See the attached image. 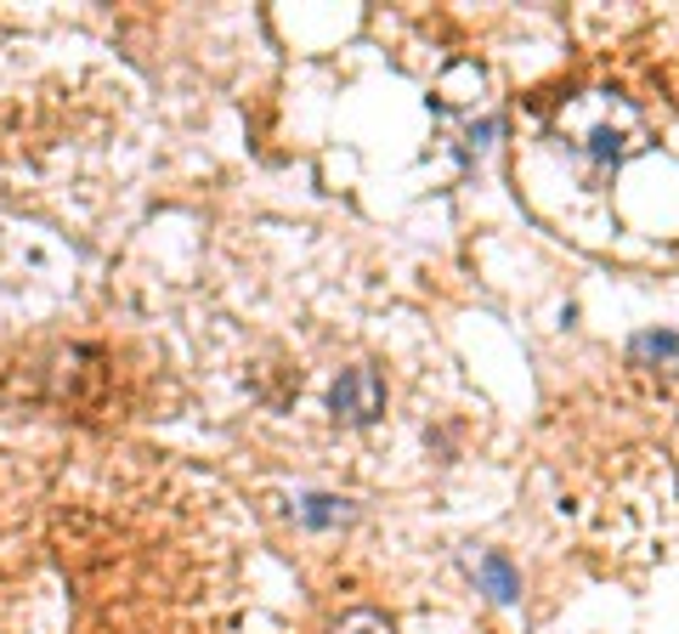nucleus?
Wrapping results in <instances>:
<instances>
[{"label": "nucleus", "mask_w": 679, "mask_h": 634, "mask_svg": "<svg viewBox=\"0 0 679 634\" xmlns=\"http://www.w3.org/2000/svg\"><path fill=\"white\" fill-rule=\"evenodd\" d=\"M334 634H396L380 612H352V618H340V629Z\"/></svg>", "instance_id": "5"}, {"label": "nucleus", "mask_w": 679, "mask_h": 634, "mask_svg": "<svg viewBox=\"0 0 679 634\" xmlns=\"http://www.w3.org/2000/svg\"><path fill=\"white\" fill-rule=\"evenodd\" d=\"M300 521L306 527H340V521H352V498H334V493H306L300 498Z\"/></svg>", "instance_id": "3"}, {"label": "nucleus", "mask_w": 679, "mask_h": 634, "mask_svg": "<svg viewBox=\"0 0 679 634\" xmlns=\"http://www.w3.org/2000/svg\"><path fill=\"white\" fill-rule=\"evenodd\" d=\"M475 584H482V595H493L498 607H516L521 600V573H516V561H509L504 550H487L482 561H475Z\"/></svg>", "instance_id": "2"}, {"label": "nucleus", "mask_w": 679, "mask_h": 634, "mask_svg": "<svg viewBox=\"0 0 679 634\" xmlns=\"http://www.w3.org/2000/svg\"><path fill=\"white\" fill-rule=\"evenodd\" d=\"M487 137H498V119H482V125L470 130V142H475V148H487Z\"/></svg>", "instance_id": "6"}, {"label": "nucleus", "mask_w": 679, "mask_h": 634, "mask_svg": "<svg viewBox=\"0 0 679 634\" xmlns=\"http://www.w3.org/2000/svg\"><path fill=\"white\" fill-rule=\"evenodd\" d=\"M329 408L334 419H346V425H373L385 414V380L373 374V369H340V380L329 385Z\"/></svg>", "instance_id": "1"}, {"label": "nucleus", "mask_w": 679, "mask_h": 634, "mask_svg": "<svg viewBox=\"0 0 679 634\" xmlns=\"http://www.w3.org/2000/svg\"><path fill=\"white\" fill-rule=\"evenodd\" d=\"M629 357L645 362V357H679V335L674 328H645V335L629 341Z\"/></svg>", "instance_id": "4"}]
</instances>
